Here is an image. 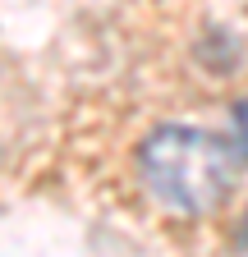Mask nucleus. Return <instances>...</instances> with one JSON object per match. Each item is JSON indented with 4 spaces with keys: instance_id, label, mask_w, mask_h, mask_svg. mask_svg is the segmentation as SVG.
<instances>
[{
    "instance_id": "obj_1",
    "label": "nucleus",
    "mask_w": 248,
    "mask_h": 257,
    "mask_svg": "<svg viewBox=\"0 0 248 257\" xmlns=\"http://www.w3.org/2000/svg\"><path fill=\"white\" fill-rule=\"evenodd\" d=\"M239 179V161L225 138L189 124H166L138 147V184L166 211L207 216L216 211Z\"/></svg>"
},
{
    "instance_id": "obj_2",
    "label": "nucleus",
    "mask_w": 248,
    "mask_h": 257,
    "mask_svg": "<svg viewBox=\"0 0 248 257\" xmlns=\"http://www.w3.org/2000/svg\"><path fill=\"white\" fill-rule=\"evenodd\" d=\"M234 128H239V143H243V152H248V101L234 110Z\"/></svg>"
}]
</instances>
